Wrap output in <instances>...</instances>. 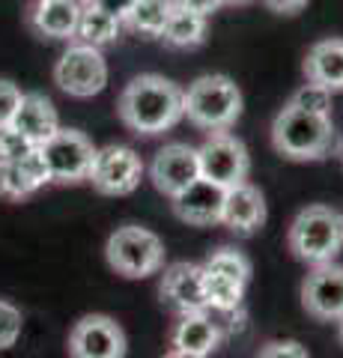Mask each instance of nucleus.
I'll return each instance as SVG.
<instances>
[{
	"label": "nucleus",
	"instance_id": "obj_1",
	"mask_svg": "<svg viewBox=\"0 0 343 358\" xmlns=\"http://www.w3.org/2000/svg\"><path fill=\"white\" fill-rule=\"evenodd\" d=\"M117 114L123 126L143 138L170 131L182 114V87L164 75H138L123 87L117 99Z\"/></svg>",
	"mask_w": 343,
	"mask_h": 358
},
{
	"label": "nucleus",
	"instance_id": "obj_2",
	"mask_svg": "<svg viewBox=\"0 0 343 358\" xmlns=\"http://www.w3.org/2000/svg\"><path fill=\"white\" fill-rule=\"evenodd\" d=\"M272 147L290 162H319L335 150V122L286 102L272 120Z\"/></svg>",
	"mask_w": 343,
	"mask_h": 358
},
{
	"label": "nucleus",
	"instance_id": "obj_3",
	"mask_svg": "<svg viewBox=\"0 0 343 358\" xmlns=\"http://www.w3.org/2000/svg\"><path fill=\"white\" fill-rule=\"evenodd\" d=\"M286 248L298 263H331L343 251V212L326 203L305 206L286 230Z\"/></svg>",
	"mask_w": 343,
	"mask_h": 358
},
{
	"label": "nucleus",
	"instance_id": "obj_4",
	"mask_svg": "<svg viewBox=\"0 0 343 358\" xmlns=\"http://www.w3.org/2000/svg\"><path fill=\"white\" fill-rule=\"evenodd\" d=\"M182 114L203 131H227L242 117V90L227 75H200L182 90Z\"/></svg>",
	"mask_w": 343,
	"mask_h": 358
},
{
	"label": "nucleus",
	"instance_id": "obj_5",
	"mask_svg": "<svg viewBox=\"0 0 343 358\" xmlns=\"http://www.w3.org/2000/svg\"><path fill=\"white\" fill-rule=\"evenodd\" d=\"M164 242L159 233L140 224H123L105 242V260L119 278L143 281L164 268Z\"/></svg>",
	"mask_w": 343,
	"mask_h": 358
},
{
	"label": "nucleus",
	"instance_id": "obj_6",
	"mask_svg": "<svg viewBox=\"0 0 343 358\" xmlns=\"http://www.w3.org/2000/svg\"><path fill=\"white\" fill-rule=\"evenodd\" d=\"M54 84L72 99H93L108 87V60L96 45L75 42L54 63Z\"/></svg>",
	"mask_w": 343,
	"mask_h": 358
},
{
	"label": "nucleus",
	"instance_id": "obj_7",
	"mask_svg": "<svg viewBox=\"0 0 343 358\" xmlns=\"http://www.w3.org/2000/svg\"><path fill=\"white\" fill-rule=\"evenodd\" d=\"M39 152H42V159H45V164H48L51 182H57V185L87 182L93 159H96L93 141L78 129H63V126L54 131L45 143H42Z\"/></svg>",
	"mask_w": 343,
	"mask_h": 358
},
{
	"label": "nucleus",
	"instance_id": "obj_8",
	"mask_svg": "<svg viewBox=\"0 0 343 358\" xmlns=\"http://www.w3.org/2000/svg\"><path fill=\"white\" fill-rule=\"evenodd\" d=\"M197 159H200V179L224 188V192L239 182H245L251 173L248 147L230 131L209 134L200 147H197Z\"/></svg>",
	"mask_w": 343,
	"mask_h": 358
},
{
	"label": "nucleus",
	"instance_id": "obj_9",
	"mask_svg": "<svg viewBox=\"0 0 343 358\" xmlns=\"http://www.w3.org/2000/svg\"><path fill=\"white\" fill-rule=\"evenodd\" d=\"M69 358H126V329L108 313H84L66 338Z\"/></svg>",
	"mask_w": 343,
	"mask_h": 358
},
{
	"label": "nucleus",
	"instance_id": "obj_10",
	"mask_svg": "<svg viewBox=\"0 0 343 358\" xmlns=\"http://www.w3.org/2000/svg\"><path fill=\"white\" fill-rule=\"evenodd\" d=\"M140 179H143L140 155L131 147H123V143H108V147L96 150L87 182L105 197H129L140 185Z\"/></svg>",
	"mask_w": 343,
	"mask_h": 358
},
{
	"label": "nucleus",
	"instance_id": "obj_11",
	"mask_svg": "<svg viewBox=\"0 0 343 358\" xmlns=\"http://www.w3.org/2000/svg\"><path fill=\"white\" fill-rule=\"evenodd\" d=\"M302 308L316 322H337L343 317V266L319 263L302 281Z\"/></svg>",
	"mask_w": 343,
	"mask_h": 358
},
{
	"label": "nucleus",
	"instance_id": "obj_12",
	"mask_svg": "<svg viewBox=\"0 0 343 358\" xmlns=\"http://www.w3.org/2000/svg\"><path fill=\"white\" fill-rule=\"evenodd\" d=\"M149 179L164 197H180L200 179V159L191 143H164L149 164Z\"/></svg>",
	"mask_w": 343,
	"mask_h": 358
},
{
	"label": "nucleus",
	"instance_id": "obj_13",
	"mask_svg": "<svg viewBox=\"0 0 343 358\" xmlns=\"http://www.w3.org/2000/svg\"><path fill=\"white\" fill-rule=\"evenodd\" d=\"M159 296L168 308L176 313H191V310H209L206 293H203V266L197 263H173L164 268Z\"/></svg>",
	"mask_w": 343,
	"mask_h": 358
},
{
	"label": "nucleus",
	"instance_id": "obj_14",
	"mask_svg": "<svg viewBox=\"0 0 343 358\" xmlns=\"http://www.w3.org/2000/svg\"><path fill=\"white\" fill-rule=\"evenodd\" d=\"M265 215H269V212H265V197L248 179L224 192L221 224H224L227 230H233L236 236H254L257 230H263Z\"/></svg>",
	"mask_w": 343,
	"mask_h": 358
},
{
	"label": "nucleus",
	"instance_id": "obj_15",
	"mask_svg": "<svg viewBox=\"0 0 343 358\" xmlns=\"http://www.w3.org/2000/svg\"><path fill=\"white\" fill-rule=\"evenodd\" d=\"M221 341H224V331L212 320L209 310H191V313H180V320L173 322L170 329V350H180L197 358H209Z\"/></svg>",
	"mask_w": 343,
	"mask_h": 358
},
{
	"label": "nucleus",
	"instance_id": "obj_16",
	"mask_svg": "<svg viewBox=\"0 0 343 358\" xmlns=\"http://www.w3.org/2000/svg\"><path fill=\"white\" fill-rule=\"evenodd\" d=\"M84 0H33L27 24L36 36L45 39H75Z\"/></svg>",
	"mask_w": 343,
	"mask_h": 358
},
{
	"label": "nucleus",
	"instance_id": "obj_17",
	"mask_svg": "<svg viewBox=\"0 0 343 358\" xmlns=\"http://www.w3.org/2000/svg\"><path fill=\"white\" fill-rule=\"evenodd\" d=\"M48 182H51V173L39 147L27 152L24 159L0 164V197L3 200H27Z\"/></svg>",
	"mask_w": 343,
	"mask_h": 358
},
{
	"label": "nucleus",
	"instance_id": "obj_18",
	"mask_svg": "<svg viewBox=\"0 0 343 358\" xmlns=\"http://www.w3.org/2000/svg\"><path fill=\"white\" fill-rule=\"evenodd\" d=\"M221 209H224V188L206 182V179H197L188 192L173 197V215L191 227L221 224Z\"/></svg>",
	"mask_w": 343,
	"mask_h": 358
},
{
	"label": "nucleus",
	"instance_id": "obj_19",
	"mask_svg": "<svg viewBox=\"0 0 343 358\" xmlns=\"http://www.w3.org/2000/svg\"><path fill=\"white\" fill-rule=\"evenodd\" d=\"M13 129H18L33 147H42L54 131L60 129V114L54 102L42 93H24L21 96V105L15 110Z\"/></svg>",
	"mask_w": 343,
	"mask_h": 358
},
{
	"label": "nucleus",
	"instance_id": "obj_20",
	"mask_svg": "<svg viewBox=\"0 0 343 358\" xmlns=\"http://www.w3.org/2000/svg\"><path fill=\"white\" fill-rule=\"evenodd\" d=\"M302 69L311 84L326 87L331 93H340L343 90V39L331 36V39L314 42L305 54Z\"/></svg>",
	"mask_w": 343,
	"mask_h": 358
},
{
	"label": "nucleus",
	"instance_id": "obj_21",
	"mask_svg": "<svg viewBox=\"0 0 343 358\" xmlns=\"http://www.w3.org/2000/svg\"><path fill=\"white\" fill-rule=\"evenodd\" d=\"M245 289H248V284H242V281H236V278L203 266V293H206V308L209 310H218V313L239 310L242 301H245Z\"/></svg>",
	"mask_w": 343,
	"mask_h": 358
},
{
	"label": "nucleus",
	"instance_id": "obj_22",
	"mask_svg": "<svg viewBox=\"0 0 343 358\" xmlns=\"http://www.w3.org/2000/svg\"><path fill=\"white\" fill-rule=\"evenodd\" d=\"M159 39H164V45H170V48H197L206 39V15L173 6Z\"/></svg>",
	"mask_w": 343,
	"mask_h": 358
},
{
	"label": "nucleus",
	"instance_id": "obj_23",
	"mask_svg": "<svg viewBox=\"0 0 343 358\" xmlns=\"http://www.w3.org/2000/svg\"><path fill=\"white\" fill-rule=\"evenodd\" d=\"M119 33H123V21L117 15L105 13L93 3H84L81 18H78V30H75V39L84 45H96V48H105V45L117 42Z\"/></svg>",
	"mask_w": 343,
	"mask_h": 358
},
{
	"label": "nucleus",
	"instance_id": "obj_24",
	"mask_svg": "<svg viewBox=\"0 0 343 358\" xmlns=\"http://www.w3.org/2000/svg\"><path fill=\"white\" fill-rule=\"evenodd\" d=\"M173 0H135L123 18V27L140 33V36H161L170 18Z\"/></svg>",
	"mask_w": 343,
	"mask_h": 358
},
{
	"label": "nucleus",
	"instance_id": "obj_25",
	"mask_svg": "<svg viewBox=\"0 0 343 358\" xmlns=\"http://www.w3.org/2000/svg\"><path fill=\"white\" fill-rule=\"evenodd\" d=\"M206 268H215V272H224L230 278H236V281L248 284L251 281V260L242 251L236 248H218L206 257Z\"/></svg>",
	"mask_w": 343,
	"mask_h": 358
},
{
	"label": "nucleus",
	"instance_id": "obj_26",
	"mask_svg": "<svg viewBox=\"0 0 343 358\" xmlns=\"http://www.w3.org/2000/svg\"><path fill=\"white\" fill-rule=\"evenodd\" d=\"M331 90H326V87H319V84H302L293 93V99H290V105H295V108H302V110H311V114H326V117H331Z\"/></svg>",
	"mask_w": 343,
	"mask_h": 358
},
{
	"label": "nucleus",
	"instance_id": "obj_27",
	"mask_svg": "<svg viewBox=\"0 0 343 358\" xmlns=\"http://www.w3.org/2000/svg\"><path fill=\"white\" fill-rule=\"evenodd\" d=\"M21 331H24V317H21V310L13 305V301L0 299V352L18 343Z\"/></svg>",
	"mask_w": 343,
	"mask_h": 358
},
{
	"label": "nucleus",
	"instance_id": "obj_28",
	"mask_svg": "<svg viewBox=\"0 0 343 358\" xmlns=\"http://www.w3.org/2000/svg\"><path fill=\"white\" fill-rule=\"evenodd\" d=\"M33 150H36V147H33V143L18 129H13V126L0 129V164L24 159V155L33 152Z\"/></svg>",
	"mask_w": 343,
	"mask_h": 358
},
{
	"label": "nucleus",
	"instance_id": "obj_29",
	"mask_svg": "<svg viewBox=\"0 0 343 358\" xmlns=\"http://www.w3.org/2000/svg\"><path fill=\"white\" fill-rule=\"evenodd\" d=\"M257 358H311V352H307V346H302L293 338H275L260 346Z\"/></svg>",
	"mask_w": 343,
	"mask_h": 358
},
{
	"label": "nucleus",
	"instance_id": "obj_30",
	"mask_svg": "<svg viewBox=\"0 0 343 358\" xmlns=\"http://www.w3.org/2000/svg\"><path fill=\"white\" fill-rule=\"evenodd\" d=\"M21 90L18 84H13L9 78H0V129H6V126H13V120H15V110L21 105Z\"/></svg>",
	"mask_w": 343,
	"mask_h": 358
},
{
	"label": "nucleus",
	"instance_id": "obj_31",
	"mask_svg": "<svg viewBox=\"0 0 343 358\" xmlns=\"http://www.w3.org/2000/svg\"><path fill=\"white\" fill-rule=\"evenodd\" d=\"M173 6H182V9H191V13H200V15H212V13H218L221 6V0H173Z\"/></svg>",
	"mask_w": 343,
	"mask_h": 358
},
{
	"label": "nucleus",
	"instance_id": "obj_32",
	"mask_svg": "<svg viewBox=\"0 0 343 358\" xmlns=\"http://www.w3.org/2000/svg\"><path fill=\"white\" fill-rule=\"evenodd\" d=\"M84 3H93V6L105 9V13L117 15L119 21H123V18H126V13L131 9V3H135V0H84Z\"/></svg>",
	"mask_w": 343,
	"mask_h": 358
},
{
	"label": "nucleus",
	"instance_id": "obj_33",
	"mask_svg": "<svg viewBox=\"0 0 343 358\" xmlns=\"http://www.w3.org/2000/svg\"><path fill=\"white\" fill-rule=\"evenodd\" d=\"M265 6L272 9V13H281V15H295L302 13V9L307 6V0H263Z\"/></svg>",
	"mask_w": 343,
	"mask_h": 358
},
{
	"label": "nucleus",
	"instance_id": "obj_34",
	"mask_svg": "<svg viewBox=\"0 0 343 358\" xmlns=\"http://www.w3.org/2000/svg\"><path fill=\"white\" fill-rule=\"evenodd\" d=\"M164 358H197V355H188V352H180V350H170Z\"/></svg>",
	"mask_w": 343,
	"mask_h": 358
},
{
	"label": "nucleus",
	"instance_id": "obj_35",
	"mask_svg": "<svg viewBox=\"0 0 343 358\" xmlns=\"http://www.w3.org/2000/svg\"><path fill=\"white\" fill-rule=\"evenodd\" d=\"M224 6H245V3H251V0H221Z\"/></svg>",
	"mask_w": 343,
	"mask_h": 358
},
{
	"label": "nucleus",
	"instance_id": "obj_36",
	"mask_svg": "<svg viewBox=\"0 0 343 358\" xmlns=\"http://www.w3.org/2000/svg\"><path fill=\"white\" fill-rule=\"evenodd\" d=\"M337 341H340V346H343V317L337 320Z\"/></svg>",
	"mask_w": 343,
	"mask_h": 358
},
{
	"label": "nucleus",
	"instance_id": "obj_37",
	"mask_svg": "<svg viewBox=\"0 0 343 358\" xmlns=\"http://www.w3.org/2000/svg\"><path fill=\"white\" fill-rule=\"evenodd\" d=\"M340 159H343V150H340Z\"/></svg>",
	"mask_w": 343,
	"mask_h": 358
}]
</instances>
